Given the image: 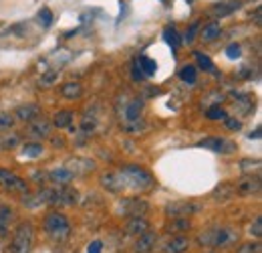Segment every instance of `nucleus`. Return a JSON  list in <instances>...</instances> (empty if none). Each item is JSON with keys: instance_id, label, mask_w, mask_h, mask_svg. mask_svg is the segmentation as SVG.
<instances>
[{"instance_id": "1", "label": "nucleus", "mask_w": 262, "mask_h": 253, "mask_svg": "<svg viewBox=\"0 0 262 253\" xmlns=\"http://www.w3.org/2000/svg\"><path fill=\"white\" fill-rule=\"evenodd\" d=\"M117 172L121 174V180H123L125 191L131 189V191H139V193H143V191H147V189H151V187H153V178H151V174H149L145 168L131 166L129 164V166L119 168Z\"/></svg>"}, {"instance_id": "2", "label": "nucleus", "mask_w": 262, "mask_h": 253, "mask_svg": "<svg viewBox=\"0 0 262 253\" xmlns=\"http://www.w3.org/2000/svg\"><path fill=\"white\" fill-rule=\"evenodd\" d=\"M238 239V233L228 227H212L200 235V243L206 247H226Z\"/></svg>"}, {"instance_id": "3", "label": "nucleus", "mask_w": 262, "mask_h": 253, "mask_svg": "<svg viewBox=\"0 0 262 253\" xmlns=\"http://www.w3.org/2000/svg\"><path fill=\"white\" fill-rule=\"evenodd\" d=\"M34 245V227L32 223H20L12 235L10 253H30Z\"/></svg>"}, {"instance_id": "4", "label": "nucleus", "mask_w": 262, "mask_h": 253, "mask_svg": "<svg viewBox=\"0 0 262 253\" xmlns=\"http://www.w3.org/2000/svg\"><path fill=\"white\" fill-rule=\"evenodd\" d=\"M45 231L53 239H65L71 233V221L63 213H49L45 219Z\"/></svg>"}, {"instance_id": "5", "label": "nucleus", "mask_w": 262, "mask_h": 253, "mask_svg": "<svg viewBox=\"0 0 262 253\" xmlns=\"http://www.w3.org/2000/svg\"><path fill=\"white\" fill-rule=\"evenodd\" d=\"M117 209H119V215H125V217H143L149 205L139 197H129V199H123Z\"/></svg>"}, {"instance_id": "6", "label": "nucleus", "mask_w": 262, "mask_h": 253, "mask_svg": "<svg viewBox=\"0 0 262 253\" xmlns=\"http://www.w3.org/2000/svg\"><path fill=\"white\" fill-rule=\"evenodd\" d=\"M200 209L202 207L194 201H176V203H169L165 207V213L169 217H190V215L200 213Z\"/></svg>"}, {"instance_id": "7", "label": "nucleus", "mask_w": 262, "mask_h": 253, "mask_svg": "<svg viewBox=\"0 0 262 253\" xmlns=\"http://www.w3.org/2000/svg\"><path fill=\"white\" fill-rule=\"evenodd\" d=\"M0 187H4L6 191H14V193H26L28 191V185L14 172L10 170H4L0 168Z\"/></svg>"}, {"instance_id": "8", "label": "nucleus", "mask_w": 262, "mask_h": 253, "mask_svg": "<svg viewBox=\"0 0 262 253\" xmlns=\"http://www.w3.org/2000/svg\"><path fill=\"white\" fill-rule=\"evenodd\" d=\"M202 148H208V150H214V152H220V154H232L236 152V146L234 142L226 140V138H218V136H212V138H204L200 142Z\"/></svg>"}, {"instance_id": "9", "label": "nucleus", "mask_w": 262, "mask_h": 253, "mask_svg": "<svg viewBox=\"0 0 262 253\" xmlns=\"http://www.w3.org/2000/svg\"><path fill=\"white\" fill-rule=\"evenodd\" d=\"M236 191L240 195H244V197H252V195L256 197V195H260V178L258 176H252V174H246V176H242L238 180Z\"/></svg>"}, {"instance_id": "10", "label": "nucleus", "mask_w": 262, "mask_h": 253, "mask_svg": "<svg viewBox=\"0 0 262 253\" xmlns=\"http://www.w3.org/2000/svg\"><path fill=\"white\" fill-rule=\"evenodd\" d=\"M155 241H157V233H153V231H145V233H141L139 237H137V241L133 243V251L135 253H149L153 247H155Z\"/></svg>"}, {"instance_id": "11", "label": "nucleus", "mask_w": 262, "mask_h": 253, "mask_svg": "<svg viewBox=\"0 0 262 253\" xmlns=\"http://www.w3.org/2000/svg\"><path fill=\"white\" fill-rule=\"evenodd\" d=\"M28 136L30 138H36V140L49 138L51 136V124H49V120H45V118L32 120V124L28 126Z\"/></svg>"}, {"instance_id": "12", "label": "nucleus", "mask_w": 262, "mask_h": 253, "mask_svg": "<svg viewBox=\"0 0 262 253\" xmlns=\"http://www.w3.org/2000/svg\"><path fill=\"white\" fill-rule=\"evenodd\" d=\"M101 185H103V189H107V191L113 193V195H119V193L125 191L119 172H107V174H103V176H101Z\"/></svg>"}, {"instance_id": "13", "label": "nucleus", "mask_w": 262, "mask_h": 253, "mask_svg": "<svg viewBox=\"0 0 262 253\" xmlns=\"http://www.w3.org/2000/svg\"><path fill=\"white\" fill-rule=\"evenodd\" d=\"M49 178L55 183V185H59V187H67L69 183H73V178H77L67 166H61V168H55V170H51L49 172Z\"/></svg>"}, {"instance_id": "14", "label": "nucleus", "mask_w": 262, "mask_h": 253, "mask_svg": "<svg viewBox=\"0 0 262 253\" xmlns=\"http://www.w3.org/2000/svg\"><path fill=\"white\" fill-rule=\"evenodd\" d=\"M240 4H242V0H224V2H218V4L212 6V14L214 16H220V18L222 16H228L234 10H238Z\"/></svg>"}, {"instance_id": "15", "label": "nucleus", "mask_w": 262, "mask_h": 253, "mask_svg": "<svg viewBox=\"0 0 262 253\" xmlns=\"http://www.w3.org/2000/svg\"><path fill=\"white\" fill-rule=\"evenodd\" d=\"M141 112H143V101L141 99H133V101H129L125 105V110H123L121 116H123L125 124H129V122H137L141 118Z\"/></svg>"}, {"instance_id": "16", "label": "nucleus", "mask_w": 262, "mask_h": 253, "mask_svg": "<svg viewBox=\"0 0 262 253\" xmlns=\"http://www.w3.org/2000/svg\"><path fill=\"white\" fill-rule=\"evenodd\" d=\"M38 116H40V105H36V103H26V105H20L16 110V118L22 122H32Z\"/></svg>"}, {"instance_id": "17", "label": "nucleus", "mask_w": 262, "mask_h": 253, "mask_svg": "<svg viewBox=\"0 0 262 253\" xmlns=\"http://www.w3.org/2000/svg\"><path fill=\"white\" fill-rule=\"evenodd\" d=\"M67 168L75 174V176H81V174H89L95 170V162L93 160H71V164H67Z\"/></svg>"}, {"instance_id": "18", "label": "nucleus", "mask_w": 262, "mask_h": 253, "mask_svg": "<svg viewBox=\"0 0 262 253\" xmlns=\"http://www.w3.org/2000/svg\"><path fill=\"white\" fill-rule=\"evenodd\" d=\"M220 32H222V26H220V22H216V20H210L208 24H204V28H202L200 37H202L206 43H210V41L218 39V37H220Z\"/></svg>"}, {"instance_id": "19", "label": "nucleus", "mask_w": 262, "mask_h": 253, "mask_svg": "<svg viewBox=\"0 0 262 253\" xmlns=\"http://www.w3.org/2000/svg\"><path fill=\"white\" fill-rule=\"evenodd\" d=\"M190 247V241L188 237L184 235H178V237H171V241L165 245V251L167 253H186Z\"/></svg>"}, {"instance_id": "20", "label": "nucleus", "mask_w": 262, "mask_h": 253, "mask_svg": "<svg viewBox=\"0 0 262 253\" xmlns=\"http://www.w3.org/2000/svg\"><path fill=\"white\" fill-rule=\"evenodd\" d=\"M125 229H127L129 235H141V233H145L149 229V223L143 217H131Z\"/></svg>"}, {"instance_id": "21", "label": "nucleus", "mask_w": 262, "mask_h": 253, "mask_svg": "<svg viewBox=\"0 0 262 253\" xmlns=\"http://www.w3.org/2000/svg\"><path fill=\"white\" fill-rule=\"evenodd\" d=\"M63 97L65 99H79L83 95V85L77 83V81H71V83H65L63 89H61Z\"/></svg>"}, {"instance_id": "22", "label": "nucleus", "mask_w": 262, "mask_h": 253, "mask_svg": "<svg viewBox=\"0 0 262 253\" xmlns=\"http://www.w3.org/2000/svg\"><path fill=\"white\" fill-rule=\"evenodd\" d=\"M137 67L141 69L143 77H151V75H155V71H157V63H155L153 59L145 57V55H141V57L137 59Z\"/></svg>"}, {"instance_id": "23", "label": "nucleus", "mask_w": 262, "mask_h": 253, "mask_svg": "<svg viewBox=\"0 0 262 253\" xmlns=\"http://www.w3.org/2000/svg\"><path fill=\"white\" fill-rule=\"evenodd\" d=\"M192 223L188 217H173V221L167 223V231L169 233H182V231H190Z\"/></svg>"}, {"instance_id": "24", "label": "nucleus", "mask_w": 262, "mask_h": 253, "mask_svg": "<svg viewBox=\"0 0 262 253\" xmlns=\"http://www.w3.org/2000/svg\"><path fill=\"white\" fill-rule=\"evenodd\" d=\"M163 41L176 51V49H180V45H182V39H180V32L173 28V26H167L165 30H163Z\"/></svg>"}, {"instance_id": "25", "label": "nucleus", "mask_w": 262, "mask_h": 253, "mask_svg": "<svg viewBox=\"0 0 262 253\" xmlns=\"http://www.w3.org/2000/svg\"><path fill=\"white\" fill-rule=\"evenodd\" d=\"M234 193H236V189L232 185H222V187H218L214 191V199L220 201V203H224V201H230L234 197Z\"/></svg>"}, {"instance_id": "26", "label": "nucleus", "mask_w": 262, "mask_h": 253, "mask_svg": "<svg viewBox=\"0 0 262 253\" xmlns=\"http://www.w3.org/2000/svg\"><path fill=\"white\" fill-rule=\"evenodd\" d=\"M71 122H73V112H69V110L59 112V114L55 116V120H53V124H55L59 130H61V128H69Z\"/></svg>"}, {"instance_id": "27", "label": "nucleus", "mask_w": 262, "mask_h": 253, "mask_svg": "<svg viewBox=\"0 0 262 253\" xmlns=\"http://www.w3.org/2000/svg\"><path fill=\"white\" fill-rule=\"evenodd\" d=\"M12 217H14V213H12V209H10V207H0V235L8 231Z\"/></svg>"}, {"instance_id": "28", "label": "nucleus", "mask_w": 262, "mask_h": 253, "mask_svg": "<svg viewBox=\"0 0 262 253\" xmlns=\"http://www.w3.org/2000/svg\"><path fill=\"white\" fill-rule=\"evenodd\" d=\"M194 57H196V63L200 65V69H204V71H208V73H214V61H212L208 55H204V53H194Z\"/></svg>"}, {"instance_id": "29", "label": "nucleus", "mask_w": 262, "mask_h": 253, "mask_svg": "<svg viewBox=\"0 0 262 253\" xmlns=\"http://www.w3.org/2000/svg\"><path fill=\"white\" fill-rule=\"evenodd\" d=\"M180 79H182L184 83H188V85H194V83L198 81V77H196V67H194V65L184 67V69L180 71Z\"/></svg>"}, {"instance_id": "30", "label": "nucleus", "mask_w": 262, "mask_h": 253, "mask_svg": "<svg viewBox=\"0 0 262 253\" xmlns=\"http://www.w3.org/2000/svg\"><path fill=\"white\" fill-rule=\"evenodd\" d=\"M42 150H45V146H42V144H38V142H30V144H26V146L22 148V154H24V156H28V158H36V156H40V154H42Z\"/></svg>"}, {"instance_id": "31", "label": "nucleus", "mask_w": 262, "mask_h": 253, "mask_svg": "<svg viewBox=\"0 0 262 253\" xmlns=\"http://www.w3.org/2000/svg\"><path fill=\"white\" fill-rule=\"evenodd\" d=\"M38 22H40L42 26H51V22H53V12H51L47 6H42V8L38 10Z\"/></svg>"}, {"instance_id": "32", "label": "nucleus", "mask_w": 262, "mask_h": 253, "mask_svg": "<svg viewBox=\"0 0 262 253\" xmlns=\"http://www.w3.org/2000/svg\"><path fill=\"white\" fill-rule=\"evenodd\" d=\"M206 118H208V120H224V118H228V116H226V112H224L220 105H212V107L208 110Z\"/></svg>"}, {"instance_id": "33", "label": "nucleus", "mask_w": 262, "mask_h": 253, "mask_svg": "<svg viewBox=\"0 0 262 253\" xmlns=\"http://www.w3.org/2000/svg\"><path fill=\"white\" fill-rule=\"evenodd\" d=\"M14 126V116L12 114H0V132H6Z\"/></svg>"}, {"instance_id": "34", "label": "nucleus", "mask_w": 262, "mask_h": 253, "mask_svg": "<svg viewBox=\"0 0 262 253\" xmlns=\"http://www.w3.org/2000/svg\"><path fill=\"white\" fill-rule=\"evenodd\" d=\"M18 144V136H8V134H0V150L2 148H12Z\"/></svg>"}, {"instance_id": "35", "label": "nucleus", "mask_w": 262, "mask_h": 253, "mask_svg": "<svg viewBox=\"0 0 262 253\" xmlns=\"http://www.w3.org/2000/svg\"><path fill=\"white\" fill-rule=\"evenodd\" d=\"M240 55H242V51H240V45L238 43H232V45L226 47V57L228 59H238Z\"/></svg>"}, {"instance_id": "36", "label": "nucleus", "mask_w": 262, "mask_h": 253, "mask_svg": "<svg viewBox=\"0 0 262 253\" xmlns=\"http://www.w3.org/2000/svg\"><path fill=\"white\" fill-rule=\"evenodd\" d=\"M236 103L242 107L244 116H248V112L252 110V101H250V97H248V95H244V97H238V99H236Z\"/></svg>"}, {"instance_id": "37", "label": "nucleus", "mask_w": 262, "mask_h": 253, "mask_svg": "<svg viewBox=\"0 0 262 253\" xmlns=\"http://www.w3.org/2000/svg\"><path fill=\"white\" fill-rule=\"evenodd\" d=\"M238 253H260V243H244L240 249H238Z\"/></svg>"}, {"instance_id": "38", "label": "nucleus", "mask_w": 262, "mask_h": 253, "mask_svg": "<svg viewBox=\"0 0 262 253\" xmlns=\"http://www.w3.org/2000/svg\"><path fill=\"white\" fill-rule=\"evenodd\" d=\"M55 79H57V73H55V71H51V73L42 75L38 83H40V87H49V85H53V83H55Z\"/></svg>"}, {"instance_id": "39", "label": "nucleus", "mask_w": 262, "mask_h": 253, "mask_svg": "<svg viewBox=\"0 0 262 253\" xmlns=\"http://www.w3.org/2000/svg\"><path fill=\"white\" fill-rule=\"evenodd\" d=\"M198 28H200V22H194L190 28H188V32H186V43L190 45V43H194V39H196V32H198Z\"/></svg>"}, {"instance_id": "40", "label": "nucleus", "mask_w": 262, "mask_h": 253, "mask_svg": "<svg viewBox=\"0 0 262 253\" xmlns=\"http://www.w3.org/2000/svg\"><path fill=\"white\" fill-rule=\"evenodd\" d=\"M97 128V124H95V120H89V118H85L83 120V124H81V130L85 132V134H93V130Z\"/></svg>"}, {"instance_id": "41", "label": "nucleus", "mask_w": 262, "mask_h": 253, "mask_svg": "<svg viewBox=\"0 0 262 253\" xmlns=\"http://www.w3.org/2000/svg\"><path fill=\"white\" fill-rule=\"evenodd\" d=\"M250 233H252L254 237H262V219L260 217H256L254 223L250 225Z\"/></svg>"}, {"instance_id": "42", "label": "nucleus", "mask_w": 262, "mask_h": 253, "mask_svg": "<svg viewBox=\"0 0 262 253\" xmlns=\"http://www.w3.org/2000/svg\"><path fill=\"white\" fill-rule=\"evenodd\" d=\"M224 124H226V128H228V130H234V132L242 128L240 120H236V118H224Z\"/></svg>"}, {"instance_id": "43", "label": "nucleus", "mask_w": 262, "mask_h": 253, "mask_svg": "<svg viewBox=\"0 0 262 253\" xmlns=\"http://www.w3.org/2000/svg\"><path fill=\"white\" fill-rule=\"evenodd\" d=\"M260 170V162L258 160H244L242 162V170Z\"/></svg>"}, {"instance_id": "44", "label": "nucleus", "mask_w": 262, "mask_h": 253, "mask_svg": "<svg viewBox=\"0 0 262 253\" xmlns=\"http://www.w3.org/2000/svg\"><path fill=\"white\" fill-rule=\"evenodd\" d=\"M101 249H103V243H101V241H93V243L89 245L87 253H101Z\"/></svg>"}, {"instance_id": "45", "label": "nucleus", "mask_w": 262, "mask_h": 253, "mask_svg": "<svg viewBox=\"0 0 262 253\" xmlns=\"http://www.w3.org/2000/svg\"><path fill=\"white\" fill-rule=\"evenodd\" d=\"M133 77H135V79H139V81H141V79H143V73H141V69H139V67H137V65H135V67H133Z\"/></svg>"}, {"instance_id": "46", "label": "nucleus", "mask_w": 262, "mask_h": 253, "mask_svg": "<svg viewBox=\"0 0 262 253\" xmlns=\"http://www.w3.org/2000/svg\"><path fill=\"white\" fill-rule=\"evenodd\" d=\"M63 144H65L63 138H57V140H55V148H63Z\"/></svg>"}, {"instance_id": "47", "label": "nucleus", "mask_w": 262, "mask_h": 253, "mask_svg": "<svg viewBox=\"0 0 262 253\" xmlns=\"http://www.w3.org/2000/svg\"><path fill=\"white\" fill-rule=\"evenodd\" d=\"M254 20L260 24V8H256V12H254Z\"/></svg>"}, {"instance_id": "48", "label": "nucleus", "mask_w": 262, "mask_h": 253, "mask_svg": "<svg viewBox=\"0 0 262 253\" xmlns=\"http://www.w3.org/2000/svg\"><path fill=\"white\" fill-rule=\"evenodd\" d=\"M210 253H216V251H210Z\"/></svg>"}]
</instances>
